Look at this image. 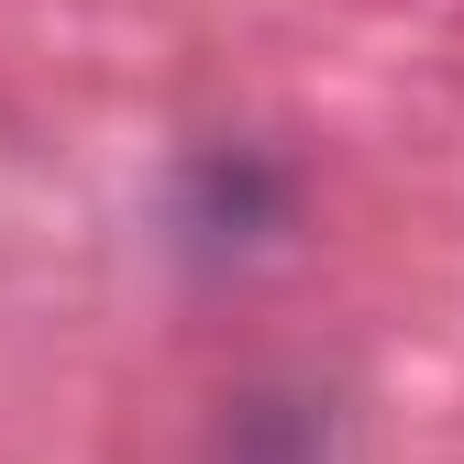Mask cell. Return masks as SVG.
Masks as SVG:
<instances>
[{
	"mask_svg": "<svg viewBox=\"0 0 464 464\" xmlns=\"http://www.w3.org/2000/svg\"><path fill=\"white\" fill-rule=\"evenodd\" d=\"M287 166L266 155V144H210V155H188L178 166V232L188 244H266V232H287Z\"/></svg>",
	"mask_w": 464,
	"mask_h": 464,
	"instance_id": "cell-1",
	"label": "cell"
}]
</instances>
